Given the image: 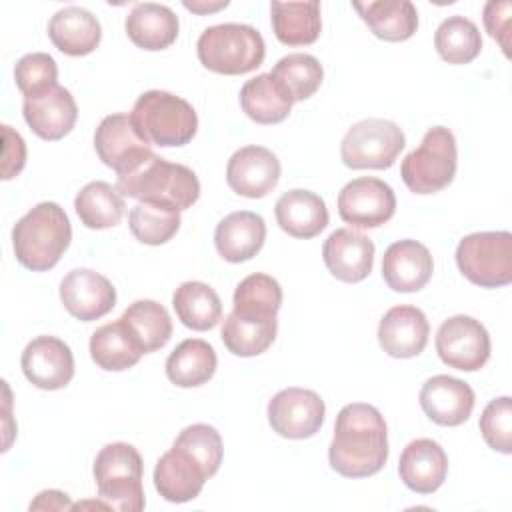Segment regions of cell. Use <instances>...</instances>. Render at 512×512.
Wrapping results in <instances>:
<instances>
[{
    "label": "cell",
    "mask_w": 512,
    "mask_h": 512,
    "mask_svg": "<svg viewBox=\"0 0 512 512\" xmlns=\"http://www.w3.org/2000/svg\"><path fill=\"white\" fill-rule=\"evenodd\" d=\"M332 470L346 478H366L380 472L388 460V428L372 404H346L334 424L328 448Z\"/></svg>",
    "instance_id": "1"
},
{
    "label": "cell",
    "mask_w": 512,
    "mask_h": 512,
    "mask_svg": "<svg viewBox=\"0 0 512 512\" xmlns=\"http://www.w3.org/2000/svg\"><path fill=\"white\" fill-rule=\"evenodd\" d=\"M72 240V226L64 208L56 202H40L26 212L12 228L16 260L32 270L54 268Z\"/></svg>",
    "instance_id": "2"
},
{
    "label": "cell",
    "mask_w": 512,
    "mask_h": 512,
    "mask_svg": "<svg viewBox=\"0 0 512 512\" xmlns=\"http://www.w3.org/2000/svg\"><path fill=\"white\" fill-rule=\"evenodd\" d=\"M116 188L122 196L178 212L190 208L200 198L198 176L188 166L168 162L154 152L138 168L118 176Z\"/></svg>",
    "instance_id": "3"
},
{
    "label": "cell",
    "mask_w": 512,
    "mask_h": 512,
    "mask_svg": "<svg viewBox=\"0 0 512 512\" xmlns=\"http://www.w3.org/2000/svg\"><path fill=\"white\" fill-rule=\"evenodd\" d=\"M130 120L148 144L162 148L184 146L198 130V116L192 104L164 90L140 94L132 106Z\"/></svg>",
    "instance_id": "4"
},
{
    "label": "cell",
    "mask_w": 512,
    "mask_h": 512,
    "mask_svg": "<svg viewBox=\"0 0 512 512\" xmlns=\"http://www.w3.org/2000/svg\"><path fill=\"white\" fill-rule=\"evenodd\" d=\"M198 60L216 74H248L262 66L266 44L262 34L248 24H216L206 28L196 42Z\"/></svg>",
    "instance_id": "5"
},
{
    "label": "cell",
    "mask_w": 512,
    "mask_h": 512,
    "mask_svg": "<svg viewBox=\"0 0 512 512\" xmlns=\"http://www.w3.org/2000/svg\"><path fill=\"white\" fill-rule=\"evenodd\" d=\"M142 456L126 442L106 444L94 460V480L98 486V498L112 510L140 512L144 510L142 488Z\"/></svg>",
    "instance_id": "6"
},
{
    "label": "cell",
    "mask_w": 512,
    "mask_h": 512,
    "mask_svg": "<svg viewBox=\"0 0 512 512\" xmlns=\"http://www.w3.org/2000/svg\"><path fill=\"white\" fill-rule=\"evenodd\" d=\"M456 138L446 126H432L418 148L400 164V176L414 194H434L444 190L456 174Z\"/></svg>",
    "instance_id": "7"
},
{
    "label": "cell",
    "mask_w": 512,
    "mask_h": 512,
    "mask_svg": "<svg viewBox=\"0 0 512 512\" xmlns=\"http://www.w3.org/2000/svg\"><path fill=\"white\" fill-rule=\"evenodd\" d=\"M458 270L480 288H500L512 282V234L508 230L474 232L456 248Z\"/></svg>",
    "instance_id": "8"
},
{
    "label": "cell",
    "mask_w": 512,
    "mask_h": 512,
    "mask_svg": "<svg viewBox=\"0 0 512 512\" xmlns=\"http://www.w3.org/2000/svg\"><path fill=\"white\" fill-rule=\"evenodd\" d=\"M406 146V136L396 122L366 118L348 128L340 144V158L352 170L390 168Z\"/></svg>",
    "instance_id": "9"
},
{
    "label": "cell",
    "mask_w": 512,
    "mask_h": 512,
    "mask_svg": "<svg viewBox=\"0 0 512 512\" xmlns=\"http://www.w3.org/2000/svg\"><path fill=\"white\" fill-rule=\"evenodd\" d=\"M436 352L446 366L476 372L490 358V334L480 320L458 314L440 324L436 332Z\"/></svg>",
    "instance_id": "10"
},
{
    "label": "cell",
    "mask_w": 512,
    "mask_h": 512,
    "mask_svg": "<svg viewBox=\"0 0 512 512\" xmlns=\"http://www.w3.org/2000/svg\"><path fill=\"white\" fill-rule=\"evenodd\" d=\"M394 212V190L380 178H354L338 194V214L352 228H378L386 224Z\"/></svg>",
    "instance_id": "11"
},
{
    "label": "cell",
    "mask_w": 512,
    "mask_h": 512,
    "mask_svg": "<svg viewBox=\"0 0 512 512\" xmlns=\"http://www.w3.org/2000/svg\"><path fill=\"white\" fill-rule=\"evenodd\" d=\"M326 406L308 388H284L268 402V422L276 434L290 440L314 436L324 424Z\"/></svg>",
    "instance_id": "12"
},
{
    "label": "cell",
    "mask_w": 512,
    "mask_h": 512,
    "mask_svg": "<svg viewBox=\"0 0 512 512\" xmlns=\"http://www.w3.org/2000/svg\"><path fill=\"white\" fill-rule=\"evenodd\" d=\"M94 148L98 158L124 176L138 168L150 154V144L136 132L130 114L106 116L94 132Z\"/></svg>",
    "instance_id": "13"
},
{
    "label": "cell",
    "mask_w": 512,
    "mask_h": 512,
    "mask_svg": "<svg viewBox=\"0 0 512 512\" xmlns=\"http://www.w3.org/2000/svg\"><path fill=\"white\" fill-rule=\"evenodd\" d=\"M20 366L26 380L36 388L60 390L74 376V354L56 336H36L26 344Z\"/></svg>",
    "instance_id": "14"
},
{
    "label": "cell",
    "mask_w": 512,
    "mask_h": 512,
    "mask_svg": "<svg viewBox=\"0 0 512 512\" xmlns=\"http://www.w3.org/2000/svg\"><path fill=\"white\" fill-rule=\"evenodd\" d=\"M60 300L70 316L92 322L114 308L116 288L96 270L74 268L60 282Z\"/></svg>",
    "instance_id": "15"
},
{
    "label": "cell",
    "mask_w": 512,
    "mask_h": 512,
    "mask_svg": "<svg viewBox=\"0 0 512 512\" xmlns=\"http://www.w3.org/2000/svg\"><path fill=\"white\" fill-rule=\"evenodd\" d=\"M208 478L212 476L206 466L178 444H172V448L158 458L154 468V486L158 494L174 504L194 500Z\"/></svg>",
    "instance_id": "16"
},
{
    "label": "cell",
    "mask_w": 512,
    "mask_h": 512,
    "mask_svg": "<svg viewBox=\"0 0 512 512\" xmlns=\"http://www.w3.org/2000/svg\"><path fill=\"white\" fill-rule=\"evenodd\" d=\"M280 180V160L264 146L236 150L226 166L228 186L244 198H264Z\"/></svg>",
    "instance_id": "17"
},
{
    "label": "cell",
    "mask_w": 512,
    "mask_h": 512,
    "mask_svg": "<svg viewBox=\"0 0 512 512\" xmlns=\"http://www.w3.org/2000/svg\"><path fill=\"white\" fill-rule=\"evenodd\" d=\"M22 114L36 136L54 142L64 138L74 128L78 118V106L70 90L54 84L40 94L26 96L22 104Z\"/></svg>",
    "instance_id": "18"
},
{
    "label": "cell",
    "mask_w": 512,
    "mask_h": 512,
    "mask_svg": "<svg viewBox=\"0 0 512 512\" xmlns=\"http://www.w3.org/2000/svg\"><path fill=\"white\" fill-rule=\"evenodd\" d=\"M322 258L334 278L354 284L372 272L374 242L354 228H338L324 240Z\"/></svg>",
    "instance_id": "19"
},
{
    "label": "cell",
    "mask_w": 512,
    "mask_h": 512,
    "mask_svg": "<svg viewBox=\"0 0 512 512\" xmlns=\"http://www.w3.org/2000/svg\"><path fill=\"white\" fill-rule=\"evenodd\" d=\"M476 396L470 384L448 374L428 378L420 390V406L424 414L440 426L464 424L474 408Z\"/></svg>",
    "instance_id": "20"
},
{
    "label": "cell",
    "mask_w": 512,
    "mask_h": 512,
    "mask_svg": "<svg viewBox=\"0 0 512 512\" xmlns=\"http://www.w3.org/2000/svg\"><path fill=\"white\" fill-rule=\"evenodd\" d=\"M430 324L424 312L410 304L390 308L378 326L380 348L392 358H414L424 352Z\"/></svg>",
    "instance_id": "21"
},
{
    "label": "cell",
    "mask_w": 512,
    "mask_h": 512,
    "mask_svg": "<svg viewBox=\"0 0 512 512\" xmlns=\"http://www.w3.org/2000/svg\"><path fill=\"white\" fill-rule=\"evenodd\" d=\"M434 260L418 240H398L382 256V278L394 292H418L432 278Z\"/></svg>",
    "instance_id": "22"
},
{
    "label": "cell",
    "mask_w": 512,
    "mask_h": 512,
    "mask_svg": "<svg viewBox=\"0 0 512 512\" xmlns=\"http://www.w3.org/2000/svg\"><path fill=\"white\" fill-rule=\"evenodd\" d=\"M398 474L412 492L432 494L446 480L448 456L438 442L416 438L402 450Z\"/></svg>",
    "instance_id": "23"
},
{
    "label": "cell",
    "mask_w": 512,
    "mask_h": 512,
    "mask_svg": "<svg viewBox=\"0 0 512 512\" xmlns=\"http://www.w3.org/2000/svg\"><path fill=\"white\" fill-rule=\"evenodd\" d=\"M266 240L264 218L250 210L224 216L214 230V246L218 254L232 264L254 258Z\"/></svg>",
    "instance_id": "24"
},
{
    "label": "cell",
    "mask_w": 512,
    "mask_h": 512,
    "mask_svg": "<svg viewBox=\"0 0 512 512\" xmlns=\"http://www.w3.org/2000/svg\"><path fill=\"white\" fill-rule=\"evenodd\" d=\"M278 226L294 238H314L328 226L326 202L310 190L294 188L284 192L274 206Z\"/></svg>",
    "instance_id": "25"
},
{
    "label": "cell",
    "mask_w": 512,
    "mask_h": 512,
    "mask_svg": "<svg viewBox=\"0 0 512 512\" xmlns=\"http://www.w3.org/2000/svg\"><path fill=\"white\" fill-rule=\"evenodd\" d=\"M48 36L62 54L86 56L98 48L102 28L98 18L86 8L66 6L50 18Z\"/></svg>",
    "instance_id": "26"
},
{
    "label": "cell",
    "mask_w": 512,
    "mask_h": 512,
    "mask_svg": "<svg viewBox=\"0 0 512 512\" xmlns=\"http://www.w3.org/2000/svg\"><path fill=\"white\" fill-rule=\"evenodd\" d=\"M126 34L142 50H164L178 36V16L172 8L156 2L136 4L124 22Z\"/></svg>",
    "instance_id": "27"
},
{
    "label": "cell",
    "mask_w": 512,
    "mask_h": 512,
    "mask_svg": "<svg viewBox=\"0 0 512 512\" xmlns=\"http://www.w3.org/2000/svg\"><path fill=\"white\" fill-rule=\"evenodd\" d=\"M352 6L380 40L404 42L412 38L418 28V12L410 0L354 2Z\"/></svg>",
    "instance_id": "28"
},
{
    "label": "cell",
    "mask_w": 512,
    "mask_h": 512,
    "mask_svg": "<svg viewBox=\"0 0 512 512\" xmlns=\"http://www.w3.org/2000/svg\"><path fill=\"white\" fill-rule=\"evenodd\" d=\"M270 18L274 36L286 46L314 44L322 30L320 2H272Z\"/></svg>",
    "instance_id": "29"
},
{
    "label": "cell",
    "mask_w": 512,
    "mask_h": 512,
    "mask_svg": "<svg viewBox=\"0 0 512 512\" xmlns=\"http://www.w3.org/2000/svg\"><path fill=\"white\" fill-rule=\"evenodd\" d=\"M130 338L142 354L164 348L172 336L168 310L154 300H136L120 316Z\"/></svg>",
    "instance_id": "30"
},
{
    "label": "cell",
    "mask_w": 512,
    "mask_h": 512,
    "mask_svg": "<svg viewBox=\"0 0 512 512\" xmlns=\"http://www.w3.org/2000/svg\"><path fill=\"white\" fill-rule=\"evenodd\" d=\"M292 104L294 100L290 94L270 76V72L246 80L240 90V106L244 114L258 124H278L286 120Z\"/></svg>",
    "instance_id": "31"
},
{
    "label": "cell",
    "mask_w": 512,
    "mask_h": 512,
    "mask_svg": "<svg viewBox=\"0 0 512 512\" xmlns=\"http://www.w3.org/2000/svg\"><path fill=\"white\" fill-rule=\"evenodd\" d=\"M216 352L200 338L180 342L166 360V376L180 388H196L206 384L216 372Z\"/></svg>",
    "instance_id": "32"
},
{
    "label": "cell",
    "mask_w": 512,
    "mask_h": 512,
    "mask_svg": "<svg viewBox=\"0 0 512 512\" xmlns=\"http://www.w3.org/2000/svg\"><path fill=\"white\" fill-rule=\"evenodd\" d=\"M172 306L178 320L198 332L214 328L222 318L220 296L212 286L198 280L182 282L172 296Z\"/></svg>",
    "instance_id": "33"
},
{
    "label": "cell",
    "mask_w": 512,
    "mask_h": 512,
    "mask_svg": "<svg viewBox=\"0 0 512 512\" xmlns=\"http://www.w3.org/2000/svg\"><path fill=\"white\" fill-rule=\"evenodd\" d=\"M124 198L116 186L94 180L74 198V210L80 222L90 230H104L120 224L124 216Z\"/></svg>",
    "instance_id": "34"
},
{
    "label": "cell",
    "mask_w": 512,
    "mask_h": 512,
    "mask_svg": "<svg viewBox=\"0 0 512 512\" xmlns=\"http://www.w3.org/2000/svg\"><path fill=\"white\" fill-rule=\"evenodd\" d=\"M276 330H278L276 318L262 320V318H250V316L230 312L222 322L220 338L232 354L250 358L266 352L272 346L276 338Z\"/></svg>",
    "instance_id": "35"
},
{
    "label": "cell",
    "mask_w": 512,
    "mask_h": 512,
    "mask_svg": "<svg viewBox=\"0 0 512 512\" xmlns=\"http://www.w3.org/2000/svg\"><path fill=\"white\" fill-rule=\"evenodd\" d=\"M90 356L98 368L108 372H120L138 364L144 354L138 350L122 320L118 318L92 332Z\"/></svg>",
    "instance_id": "36"
},
{
    "label": "cell",
    "mask_w": 512,
    "mask_h": 512,
    "mask_svg": "<svg viewBox=\"0 0 512 512\" xmlns=\"http://www.w3.org/2000/svg\"><path fill=\"white\" fill-rule=\"evenodd\" d=\"M434 48L448 64H468L480 54L482 36L472 20L454 14L436 28Z\"/></svg>",
    "instance_id": "37"
},
{
    "label": "cell",
    "mask_w": 512,
    "mask_h": 512,
    "mask_svg": "<svg viewBox=\"0 0 512 512\" xmlns=\"http://www.w3.org/2000/svg\"><path fill=\"white\" fill-rule=\"evenodd\" d=\"M232 312L250 318H276L282 306V288L276 278L268 274H250L234 290Z\"/></svg>",
    "instance_id": "38"
},
{
    "label": "cell",
    "mask_w": 512,
    "mask_h": 512,
    "mask_svg": "<svg viewBox=\"0 0 512 512\" xmlns=\"http://www.w3.org/2000/svg\"><path fill=\"white\" fill-rule=\"evenodd\" d=\"M270 76L290 94L294 102H302L316 94L324 80L318 58L306 52H292L276 62Z\"/></svg>",
    "instance_id": "39"
},
{
    "label": "cell",
    "mask_w": 512,
    "mask_h": 512,
    "mask_svg": "<svg viewBox=\"0 0 512 512\" xmlns=\"http://www.w3.org/2000/svg\"><path fill=\"white\" fill-rule=\"evenodd\" d=\"M128 226L138 242L160 246L178 232L180 212L160 204L138 202L128 214Z\"/></svg>",
    "instance_id": "40"
},
{
    "label": "cell",
    "mask_w": 512,
    "mask_h": 512,
    "mask_svg": "<svg viewBox=\"0 0 512 512\" xmlns=\"http://www.w3.org/2000/svg\"><path fill=\"white\" fill-rule=\"evenodd\" d=\"M58 78L56 60L46 52H32L22 56L14 68V80L18 90L26 96L40 94L52 88Z\"/></svg>",
    "instance_id": "41"
},
{
    "label": "cell",
    "mask_w": 512,
    "mask_h": 512,
    "mask_svg": "<svg viewBox=\"0 0 512 512\" xmlns=\"http://www.w3.org/2000/svg\"><path fill=\"white\" fill-rule=\"evenodd\" d=\"M480 432L486 444L502 454L512 452V400L510 396L494 398L480 416Z\"/></svg>",
    "instance_id": "42"
},
{
    "label": "cell",
    "mask_w": 512,
    "mask_h": 512,
    "mask_svg": "<svg viewBox=\"0 0 512 512\" xmlns=\"http://www.w3.org/2000/svg\"><path fill=\"white\" fill-rule=\"evenodd\" d=\"M174 444L186 448L192 452L208 470L210 476H214L222 464V438L220 432L210 424H192L186 426L174 440Z\"/></svg>",
    "instance_id": "43"
},
{
    "label": "cell",
    "mask_w": 512,
    "mask_h": 512,
    "mask_svg": "<svg viewBox=\"0 0 512 512\" xmlns=\"http://www.w3.org/2000/svg\"><path fill=\"white\" fill-rule=\"evenodd\" d=\"M4 154H2V180L18 176L26 164V142L8 124H2Z\"/></svg>",
    "instance_id": "44"
},
{
    "label": "cell",
    "mask_w": 512,
    "mask_h": 512,
    "mask_svg": "<svg viewBox=\"0 0 512 512\" xmlns=\"http://www.w3.org/2000/svg\"><path fill=\"white\" fill-rule=\"evenodd\" d=\"M510 12H512V6L510 2H488L484 6V26H486V32L498 40V44L502 46L504 54L508 56L510 54V42H508V36H510Z\"/></svg>",
    "instance_id": "45"
},
{
    "label": "cell",
    "mask_w": 512,
    "mask_h": 512,
    "mask_svg": "<svg viewBox=\"0 0 512 512\" xmlns=\"http://www.w3.org/2000/svg\"><path fill=\"white\" fill-rule=\"evenodd\" d=\"M68 508H72V502L68 494L60 490H44L30 504V510H68Z\"/></svg>",
    "instance_id": "46"
},
{
    "label": "cell",
    "mask_w": 512,
    "mask_h": 512,
    "mask_svg": "<svg viewBox=\"0 0 512 512\" xmlns=\"http://www.w3.org/2000/svg\"><path fill=\"white\" fill-rule=\"evenodd\" d=\"M228 0L224 2H216V4H202V2H184V8L196 12V14H206V12H216L220 8H226Z\"/></svg>",
    "instance_id": "47"
}]
</instances>
